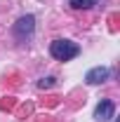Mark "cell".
<instances>
[{
	"instance_id": "6da1fadb",
	"label": "cell",
	"mask_w": 120,
	"mask_h": 122,
	"mask_svg": "<svg viewBox=\"0 0 120 122\" xmlns=\"http://www.w3.org/2000/svg\"><path fill=\"white\" fill-rule=\"evenodd\" d=\"M49 54L57 61H71V59H75L80 54V47L73 40H54L49 45Z\"/></svg>"
},
{
	"instance_id": "7a4b0ae2",
	"label": "cell",
	"mask_w": 120,
	"mask_h": 122,
	"mask_svg": "<svg viewBox=\"0 0 120 122\" xmlns=\"http://www.w3.org/2000/svg\"><path fill=\"white\" fill-rule=\"evenodd\" d=\"M35 30V19L31 14H26V16H21L19 21L14 24V35L19 38V40H24V38H28L31 33Z\"/></svg>"
},
{
	"instance_id": "3957f363",
	"label": "cell",
	"mask_w": 120,
	"mask_h": 122,
	"mask_svg": "<svg viewBox=\"0 0 120 122\" xmlns=\"http://www.w3.org/2000/svg\"><path fill=\"white\" fill-rule=\"evenodd\" d=\"M113 115H115V103L108 101V99H104L99 106L94 108V120L97 122H106V120H111Z\"/></svg>"
},
{
	"instance_id": "277c9868",
	"label": "cell",
	"mask_w": 120,
	"mask_h": 122,
	"mask_svg": "<svg viewBox=\"0 0 120 122\" xmlns=\"http://www.w3.org/2000/svg\"><path fill=\"white\" fill-rule=\"evenodd\" d=\"M108 75H111V71H108V68L97 66V68H90V71H87L85 80H87V85H101L104 80H108Z\"/></svg>"
},
{
	"instance_id": "5b68a950",
	"label": "cell",
	"mask_w": 120,
	"mask_h": 122,
	"mask_svg": "<svg viewBox=\"0 0 120 122\" xmlns=\"http://www.w3.org/2000/svg\"><path fill=\"white\" fill-rule=\"evenodd\" d=\"M68 5L73 10H90L92 5H94V0H68Z\"/></svg>"
},
{
	"instance_id": "8992f818",
	"label": "cell",
	"mask_w": 120,
	"mask_h": 122,
	"mask_svg": "<svg viewBox=\"0 0 120 122\" xmlns=\"http://www.w3.org/2000/svg\"><path fill=\"white\" fill-rule=\"evenodd\" d=\"M38 85H40L43 89H45V87H52V85H54V77H45V80H40Z\"/></svg>"
}]
</instances>
